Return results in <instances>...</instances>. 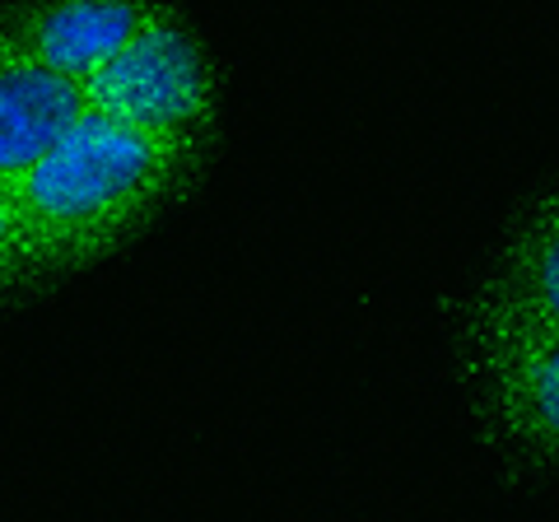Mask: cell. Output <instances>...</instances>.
Listing matches in <instances>:
<instances>
[{
  "label": "cell",
  "instance_id": "cell-1",
  "mask_svg": "<svg viewBox=\"0 0 559 522\" xmlns=\"http://www.w3.org/2000/svg\"><path fill=\"white\" fill-rule=\"evenodd\" d=\"M197 154V145L84 112L14 191L33 271L80 266L108 252L182 182Z\"/></svg>",
  "mask_w": 559,
  "mask_h": 522
},
{
  "label": "cell",
  "instance_id": "cell-2",
  "mask_svg": "<svg viewBox=\"0 0 559 522\" xmlns=\"http://www.w3.org/2000/svg\"><path fill=\"white\" fill-rule=\"evenodd\" d=\"M90 112L112 117L121 127H135L159 141L205 145V131L215 121V80L191 43L178 14L159 10L140 38L112 57L94 80L80 84Z\"/></svg>",
  "mask_w": 559,
  "mask_h": 522
},
{
  "label": "cell",
  "instance_id": "cell-3",
  "mask_svg": "<svg viewBox=\"0 0 559 522\" xmlns=\"http://www.w3.org/2000/svg\"><path fill=\"white\" fill-rule=\"evenodd\" d=\"M471 373L489 420L536 458L559 462V327L476 308Z\"/></svg>",
  "mask_w": 559,
  "mask_h": 522
},
{
  "label": "cell",
  "instance_id": "cell-4",
  "mask_svg": "<svg viewBox=\"0 0 559 522\" xmlns=\"http://www.w3.org/2000/svg\"><path fill=\"white\" fill-rule=\"evenodd\" d=\"M159 10L164 5H135V0H61V5H28L10 14L0 33L57 75L84 84L121 57Z\"/></svg>",
  "mask_w": 559,
  "mask_h": 522
},
{
  "label": "cell",
  "instance_id": "cell-5",
  "mask_svg": "<svg viewBox=\"0 0 559 522\" xmlns=\"http://www.w3.org/2000/svg\"><path fill=\"white\" fill-rule=\"evenodd\" d=\"M90 112L84 90L0 33V182L20 191L61 135Z\"/></svg>",
  "mask_w": 559,
  "mask_h": 522
},
{
  "label": "cell",
  "instance_id": "cell-6",
  "mask_svg": "<svg viewBox=\"0 0 559 522\" xmlns=\"http://www.w3.org/2000/svg\"><path fill=\"white\" fill-rule=\"evenodd\" d=\"M476 308L559 327V197L540 201L513 234L503 266Z\"/></svg>",
  "mask_w": 559,
  "mask_h": 522
},
{
  "label": "cell",
  "instance_id": "cell-7",
  "mask_svg": "<svg viewBox=\"0 0 559 522\" xmlns=\"http://www.w3.org/2000/svg\"><path fill=\"white\" fill-rule=\"evenodd\" d=\"M24 275H33V257L20 220V197H14V187L0 182V289L24 281Z\"/></svg>",
  "mask_w": 559,
  "mask_h": 522
}]
</instances>
